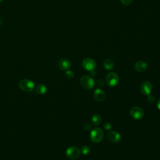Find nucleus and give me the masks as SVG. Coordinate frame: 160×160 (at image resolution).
I'll return each mask as SVG.
<instances>
[{"instance_id": "4", "label": "nucleus", "mask_w": 160, "mask_h": 160, "mask_svg": "<svg viewBox=\"0 0 160 160\" xmlns=\"http://www.w3.org/2000/svg\"><path fill=\"white\" fill-rule=\"evenodd\" d=\"M81 151L76 146L69 147L66 151V156L70 159H76L81 155Z\"/></svg>"}, {"instance_id": "9", "label": "nucleus", "mask_w": 160, "mask_h": 160, "mask_svg": "<svg viewBox=\"0 0 160 160\" xmlns=\"http://www.w3.org/2000/svg\"><path fill=\"white\" fill-rule=\"evenodd\" d=\"M108 139L113 143H117L120 141L121 139V136L119 132L115 131H110L107 134Z\"/></svg>"}, {"instance_id": "16", "label": "nucleus", "mask_w": 160, "mask_h": 160, "mask_svg": "<svg viewBox=\"0 0 160 160\" xmlns=\"http://www.w3.org/2000/svg\"><path fill=\"white\" fill-rule=\"evenodd\" d=\"M80 151H81V152L82 154H84V155H87V154H88L90 152L91 149H90V148H89V146H83L81 147Z\"/></svg>"}, {"instance_id": "22", "label": "nucleus", "mask_w": 160, "mask_h": 160, "mask_svg": "<svg viewBox=\"0 0 160 160\" xmlns=\"http://www.w3.org/2000/svg\"><path fill=\"white\" fill-rule=\"evenodd\" d=\"M97 85L99 87H101L104 85V81L102 79H98L97 81Z\"/></svg>"}, {"instance_id": "18", "label": "nucleus", "mask_w": 160, "mask_h": 160, "mask_svg": "<svg viewBox=\"0 0 160 160\" xmlns=\"http://www.w3.org/2000/svg\"><path fill=\"white\" fill-rule=\"evenodd\" d=\"M103 127L106 130H110L112 128V124L109 122H106L103 124Z\"/></svg>"}, {"instance_id": "3", "label": "nucleus", "mask_w": 160, "mask_h": 160, "mask_svg": "<svg viewBox=\"0 0 160 160\" xmlns=\"http://www.w3.org/2000/svg\"><path fill=\"white\" fill-rule=\"evenodd\" d=\"M19 88L26 92H31L34 89V83L32 81L29 79H24L19 81Z\"/></svg>"}, {"instance_id": "13", "label": "nucleus", "mask_w": 160, "mask_h": 160, "mask_svg": "<svg viewBox=\"0 0 160 160\" xmlns=\"http://www.w3.org/2000/svg\"><path fill=\"white\" fill-rule=\"evenodd\" d=\"M35 91L39 94H44L47 92V87L43 84H39L36 86Z\"/></svg>"}, {"instance_id": "21", "label": "nucleus", "mask_w": 160, "mask_h": 160, "mask_svg": "<svg viewBox=\"0 0 160 160\" xmlns=\"http://www.w3.org/2000/svg\"><path fill=\"white\" fill-rule=\"evenodd\" d=\"M120 1L121 3L125 6L129 5L132 2V0H120Z\"/></svg>"}, {"instance_id": "10", "label": "nucleus", "mask_w": 160, "mask_h": 160, "mask_svg": "<svg viewBox=\"0 0 160 160\" xmlns=\"http://www.w3.org/2000/svg\"><path fill=\"white\" fill-rule=\"evenodd\" d=\"M58 67L62 70H68L71 66V61L66 58L60 59L58 62Z\"/></svg>"}, {"instance_id": "14", "label": "nucleus", "mask_w": 160, "mask_h": 160, "mask_svg": "<svg viewBox=\"0 0 160 160\" xmlns=\"http://www.w3.org/2000/svg\"><path fill=\"white\" fill-rule=\"evenodd\" d=\"M103 66H104V67L106 69L111 70L112 69H113L114 64V62L112 59H106L104 60V61L103 62Z\"/></svg>"}, {"instance_id": "11", "label": "nucleus", "mask_w": 160, "mask_h": 160, "mask_svg": "<svg viewBox=\"0 0 160 160\" xmlns=\"http://www.w3.org/2000/svg\"><path fill=\"white\" fill-rule=\"evenodd\" d=\"M148 68V64L143 61H138L134 64L135 69L138 72H143Z\"/></svg>"}, {"instance_id": "15", "label": "nucleus", "mask_w": 160, "mask_h": 160, "mask_svg": "<svg viewBox=\"0 0 160 160\" xmlns=\"http://www.w3.org/2000/svg\"><path fill=\"white\" fill-rule=\"evenodd\" d=\"M91 122L92 124L94 126H98L99 125L101 122V117L99 114H95L92 116V118H91Z\"/></svg>"}, {"instance_id": "25", "label": "nucleus", "mask_w": 160, "mask_h": 160, "mask_svg": "<svg viewBox=\"0 0 160 160\" xmlns=\"http://www.w3.org/2000/svg\"><path fill=\"white\" fill-rule=\"evenodd\" d=\"M2 1V0H0V2H1Z\"/></svg>"}, {"instance_id": "2", "label": "nucleus", "mask_w": 160, "mask_h": 160, "mask_svg": "<svg viewBox=\"0 0 160 160\" xmlns=\"http://www.w3.org/2000/svg\"><path fill=\"white\" fill-rule=\"evenodd\" d=\"M80 83L83 88L88 90L92 89L95 85L94 79L91 76L88 75H84L81 78Z\"/></svg>"}, {"instance_id": "5", "label": "nucleus", "mask_w": 160, "mask_h": 160, "mask_svg": "<svg viewBox=\"0 0 160 160\" xmlns=\"http://www.w3.org/2000/svg\"><path fill=\"white\" fill-rule=\"evenodd\" d=\"M106 82L109 87H114L119 82V76L114 72L108 73L106 78Z\"/></svg>"}, {"instance_id": "8", "label": "nucleus", "mask_w": 160, "mask_h": 160, "mask_svg": "<svg viewBox=\"0 0 160 160\" xmlns=\"http://www.w3.org/2000/svg\"><path fill=\"white\" fill-rule=\"evenodd\" d=\"M152 90V86L149 81H145L141 84V92L142 94L145 96H148L151 94Z\"/></svg>"}, {"instance_id": "23", "label": "nucleus", "mask_w": 160, "mask_h": 160, "mask_svg": "<svg viewBox=\"0 0 160 160\" xmlns=\"http://www.w3.org/2000/svg\"><path fill=\"white\" fill-rule=\"evenodd\" d=\"M157 107L160 110V98L159 99V100H158V101L157 102Z\"/></svg>"}, {"instance_id": "17", "label": "nucleus", "mask_w": 160, "mask_h": 160, "mask_svg": "<svg viewBox=\"0 0 160 160\" xmlns=\"http://www.w3.org/2000/svg\"><path fill=\"white\" fill-rule=\"evenodd\" d=\"M65 76L68 79H71L74 78V73L73 71L68 69V70H66V71L65 72Z\"/></svg>"}, {"instance_id": "1", "label": "nucleus", "mask_w": 160, "mask_h": 160, "mask_svg": "<svg viewBox=\"0 0 160 160\" xmlns=\"http://www.w3.org/2000/svg\"><path fill=\"white\" fill-rule=\"evenodd\" d=\"M103 136V131L99 128H96L92 129L90 133V139L91 141L94 143L100 142L102 140Z\"/></svg>"}, {"instance_id": "19", "label": "nucleus", "mask_w": 160, "mask_h": 160, "mask_svg": "<svg viewBox=\"0 0 160 160\" xmlns=\"http://www.w3.org/2000/svg\"><path fill=\"white\" fill-rule=\"evenodd\" d=\"M147 100H148V101L149 102H150V103H153V102H154V101H155V98H154V96L149 94V95H148V97Z\"/></svg>"}, {"instance_id": "7", "label": "nucleus", "mask_w": 160, "mask_h": 160, "mask_svg": "<svg viewBox=\"0 0 160 160\" xmlns=\"http://www.w3.org/2000/svg\"><path fill=\"white\" fill-rule=\"evenodd\" d=\"M130 114L131 117L136 120L141 119L144 116V111L139 106H134L131 109Z\"/></svg>"}, {"instance_id": "6", "label": "nucleus", "mask_w": 160, "mask_h": 160, "mask_svg": "<svg viewBox=\"0 0 160 160\" xmlns=\"http://www.w3.org/2000/svg\"><path fill=\"white\" fill-rule=\"evenodd\" d=\"M82 66L85 70L91 72L95 70L96 64L94 59L90 58H87L83 59L82 62Z\"/></svg>"}, {"instance_id": "20", "label": "nucleus", "mask_w": 160, "mask_h": 160, "mask_svg": "<svg viewBox=\"0 0 160 160\" xmlns=\"http://www.w3.org/2000/svg\"><path fill=\"white\" fill-rule=\"evenodd\" d=\"M91 127H92V126H91V124L89 122H86V123H85L84 125V129L86 130V131H89V130L91 129V128H92Z\"/></svg>"}, {"instance_id": "12", "label": "nucleus", "mask_w": 160, "mask_h": 160, "mask_svg": "<svg viewBox=\"0 0 160 160\" xmlns=\"http://www.w3.org/2000/svg\"><path fill=\"white\" fill-rule=\"evenodd\" d=\"M94 98L98 102L102 101L105 98V93L104 91L99 88L96 89L94 92Z\"/></svg>"}, {"instance_id": "24", "label": "nucleus", "mask_w": 160, "mask_h": 160, "mask_svg": "<svg viewBox=\"0 0 160 160\" xmlns=\"http://www.w3.org/2000/svg\"><path fill=\"white\" fill-rule=\"evenodd\" d=\"M1 19H0V24H1Z\"/></svg>"}]
</instances>
